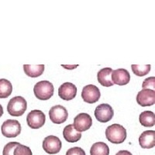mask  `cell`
<instances>
[{
    "label": "cell",
    "instance_id": "1",
    "mask_svg": "<svg viewBox=\"0 0 155 155\" xmlns=\"http://www.w3.org/2000/svg\"><path fill=\"white\" fill-rule=\"evenodd\" d=\"M106 137L109 142L115 144L122 143L127 138V130L120 124H112L106 128Z\"/></svg>",
    "mask_w": 155,
    "mask_h": 155
},
{
    "label": "cell",
    "instance_id": "2",
    "mask_svg": "<svg viewBox=\"0 0 155 155\" xmlns=\"http://www.w3.org/2000/svg\"><path fill=\"white\" fill-rule=\"evenodd\" d=\"M54 88L49 81H41L37 82L34 88L35 96L40 100H48L53 96Z\"/></svg>",
    "mask_w": 155,
    "mask_h": 155
},
{
    "label": "cell",
    "instance_id": "3",
    "mask_svg": "<svg viewBox=\"0 0 155 155\" xmlns=\"http://www.w3.org/2000/svg\"><path fill=\"white\" fill-rule=\"evenodd\" d=\"M27 109V102L22 96H15L9 100L7 111L12 116H21Z\"/></svg>",
    "mask_w": 155,
    "mask_h": 155
},
{
    "label": "cell",
    "instance_id": "4",
    "mask_svg": "<svg viewBox=\"0 0 155 155\" xmlns=\"http://www.w3.org/2000/svg\"><path fill=\"white\" fill-rule=\"evenodd\" d=\"M1 130L2 135L5 137H16L21 133V125L18 120H7L2 124Z\"/></svg>",
    "mask_w": 155,
    "mask_h": 155
},
{
    "label": "cell",
    "instance_id": "5",
    "mask_svg": "<svg viewBox=\"0 0 155 155\" xmlns=\"http://www.w3.org/2000/svg\"><path fill=\"white\" fill-rule=\"evenodd\" d=\"M62 143L61 140L55 136H48L43 141V149L49 154H56L61 149Z\"/></svg>",
    "mask_w": 155,
    "mask_h": 155
},
{
    "label": "cell",
    "instance_id": "6",
    "mask_svg": "<svg viewBox=\"0 0 155 155\" xmlns=\"http://www.w3.org/2000/svg\"><path fill=\"white\" fill-rule=\"evenodd\" d=\"M46 121L45 114L41 110H32L27 116V125L31 129H40L44 125Z\"/></svg>",
    "mask_w": 155,
    "mask_h": 155
},
{
    "label": "cell",
    "instance_id": "7",
    "mask_svg": "<svg viewBox=\"0 0 155 155\" xmlns=\"http://www.w3.org/2000/svg\"><path fill=\"white\" fill-rule=\"evenodd\" d=\"M50 120L55 124H64L68 117V113L65 107L61 105L51 107L49 111Z\"/></svg>",
    "mask_w": 155,
    "mask_h": 155
},
{
    "label": "cell",
    "instance_id": "8",
    "mask_svg": "<svg viewBox=\"0 0 155 155\" xmlns=\"http://www.w3.org/2000/svg\"><path fill=\"white\" fill-rule=\"evenodd\" d=\"M114 112L111 106L106 103H102L97 106L95 109V116L100 123H107L113 119Z\"/></svg>",
    "mask_w": 155,
    "mask_h": 155
},
{
    "label": "cell",
    "instance_id": "9",
    "mask_svg": "<svg viewBox=\"0 0 155 155\" xmlns=\"http://www.w3.org/2000/svg\"><path fill=\"white\" fill-rule=\"evenodd\" d=\"M101 96L99 88L93 85H88L83 88L81 92V98L84 102L92 104L99 100Z\"/></svg>",
    "mask_w": 155,
    "mask_h": 155
},
{
    "label": "cell",
    "instance_id": "10",
    "mask_svg": "<svg viewBox=\"0 0 155 155\" xmlns=\"http://www.w3.org/2000/svg\"><path fill=\"white\" fill-rule=\"evenodd\" d=\"M92 125V119L90 115L87 113H82L77 115L75 118L74 119V124L73 127H74L78 132H84L88 130Z\"/></svg>",
    "mask_w": 155,
    "mask_h": 155
},
{
    "label": "cell",
    "instance_id": "11",
    "mask_svg": "<svg viewBox=\"0 0 155 155\" xmlns=\"http://www.w3.org/2000/svg\"><path fill=\"white\" fill-rule=\"evenodd\" d=\"M137 102L140 106H150L155 103V91L150 89H142L137 95Z\"/></svg>",
    "mask_w": 155,
    "mask_h": 155
},
{
    "label": "cell",
    "instance_id": "12",
    "mask_svg": "<svg viewBox=\"0 0 155 155\" xmlns=\"http://www.w3.org/2000/svg\"><path fill=\"white\" fill-rule=\"evenodd\" d=\"M77 94V87L71 82L62 84L58 88V95L64 100H71L74 99Z\"/></svg>",
    "mask_w": 155,
    "mask_h": 155
},
{
    "label": "cell",
    "instance_id": "13",
    "mask_svg": "<svg viewBox=\"0 0 155 155\" xmlns=\"http://www.w3.org/2000/svg\"><path fill=\"white\" fill-rule=\"evenodd\" d=\"M112 81L113 84L122 85H127L130 81V74L127 70L124 68H119L113 71Z\"/></svg>",
    "mask_w": 155,
    "mask_h": 155
},
{
    "label": "cell",
    "instance_id": "14",
    "mask_svg": "<svg viewBox=\"0 0 155 155\" xmlns=\"http://www.w3.org/2000/svg\"><path fill=\"white\" fill-rule=\"evenodd\" d=\"M139 143L143 149H150L155 146V132L153 130H147L140 134Z\"/></svg>",
    "mask_w": 155,
    "mask_h": 155
},
{
    "label": "cell",
    "instance_id": "15",
    "mask_svg": "<svg viewBox=\"0 0 155 155\" xmlns=\"http://www.w3.org/2000/svg\"><path fill=\"white\" fill-rule=\"evenodd\" d=\"M113 71L110 68H104L99 71L97 74V78L100 85L104 87H112L114 85L112 81Z\"/></svg>",
    "mask_w": 155,
    "mask_h": 155
},
{
    "label": "cell",
    "instance_id": "16",
    "mask_svg": "<svg viewBox=\"0 0 155 155\" xmlns=\"http://www.w3.org/2000/svg\"><path fill=\"white\" fill-rule=\"evenodd\" d=\"M64 138L69 143H75L81 138V133L78 132L72 124L68 125L64 127L63 130Z\"/></svg>",
    "mask_w": 155,
    "mask_h": 155
},
{
    "label": "cell",
    "instance_id": "17",
    "mask_svg": "<svg viewBox=\"0 0 155 155\" xmlns=\"http://www.w3.org/2000/svg\"><path fill=\"white\" fill-rule=\"evenodd\" d=\"M23 70L25 74L27 76L31 78H37L41 76L44 71V64H24L23 65Z\"/></svg>",
    "mask_w": 155,
    "mask_h": 155
},
{
    "label": "cell",
    "instance_id": "18",
    "mask_svg": "<svg viewBox=\"0 0 155 155\" xmlns=\"http://www.w3.org/2000/svg\"><path fill=\"white\" fill-rule=\"evenodd\" d=\"M139 120L143 127H153L155 124V115L151 111H144L140 113Z\"/></svg>",
    "mask_w": 155,
    "mask_h": 155
},
{
    "label": "cell",
    "instance_id": "19",
    "mask_svg": "<svg viewBox=\"0 0 155 155\" xmlns=\"http://www.w3.org/2000/svg\"><path fill=\"white\" fill-rule=\"evenodd\" d=\"M109 148L106 143L97 142L90 149V155H109Z\"/></svg>",
    "mask_w": 155,
    "mask_h": 155
},
{
    "label": "cell",
    "instance_id": "20",
    "mask_svg": "<svg viewBox=\"0 0 155 155\" xmlns=\"http://www.w3.org/2000/svg\"><path fill=\"white\" fill-rule=\"evenodd\" d=\"M12 92V85L7 79H0V99H5L11 95Z\"/></svg>",
    "mask_w": 155,
    "mask_h": 155
},
{
    "label": "cell",
    "instance_id": "21",
    "mask_svg": "<svg viewBox=\"0 0 155 155\" xmlns=\"http://www.w3.org/2000/svg\"><path fill=\"white\" fill-rule=\"evenodd\" d=\"M133 72L136 75L139 77H143L146 75L150 71V64H146V65H140V64H132L131 65Z\"/></svg>",
    "mask_w": 155,
    "mask_h": 155
},
{
    "label": "cell",
    "instance_id": "22",
    "mask_svg": "<svg viewBox=\"0 0 155 155\" xmlns=\"http://www.w3.org/2000/svg\"><path fill=\"white\" fill-rule=\"evenodd\" d=\"M13 155H33V153L29 147L19 143L15 148Z\"/></svg>",
    "mask_w": 155,
    "mask_h": 155
},
{
    "label": "cell",
    "instance_id": "23",
    "mask_svg": "<svg viewBox=\"0 0 155 155\" xmlns=\"http://www.w3.org/2000/svg\"><path fill=\"white\" fill-rule=\"evenodd\" d=\"M19 143L18 142H9L7 144H5L3 148L2 155H13L15 148Z\"/></svg>",
    "mask_w": 155,
    "mask_h": 155
},
{
    "label": "cell",
    "instance_id": "24",
    "mask_svg": "<svg viewBox=\"0 0 155 155\" xmlns=\"http://www.w3.org/2000/svg\"><path fill=\"white\" fill-rule=\"evenodd\" d=\"M142 88L143 89H155V78L154 77H149L144 80V81L142 84Z\"/></svg>",
    "mask_w": 155,
    "mask_h": 155
},
{
    "label": "cell",
    "instance_id": "25",
    "mask_svg": "<svg viewBox=\"0 0 155 155\" xmlns=\"http://www.w3.org/2000/svg\"><path fill=\"white\" fill-rule=\"evenodd\" d=\"M66 155H86L85 150L78 147H71L66 152Z\"/></svg>",
    "mask_w": 155,
    "mask_h": 155
},
{
    "label": "cell",
    "instance_id": "26",
    "mask_svg": "<svg viewBox=\"0 0 155 155\" xmlns=\"http://www.w3.org/2000/svg\"><path fill=\"white\" fill-rule=\"evenodd\" d=\"M116 155H133L132 153H130L128 150H120L118 153H116Z\"/></svg>",
    "mask_w": 155,
    "mask_h": 155
},
{
    "label": "cell",
    "instance_id": "27",
    "mask_svg": "<svg viewBox=\"0 0 155 155\" xmlns=\"http://www.w3.org/2000/svg\"><path fill=\"white\" fill-rule=\"evenodd\" d=\"M3 115V108H2V106L0 105V117Z\"/></svg>",
    "mask_w": 155,
    "mask_h": 155
}]
</instances>
